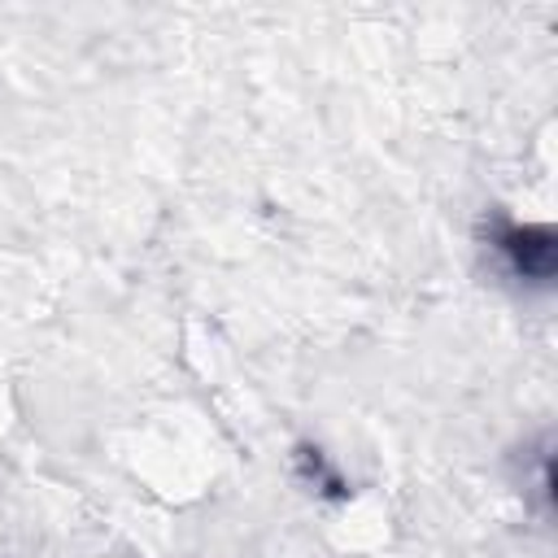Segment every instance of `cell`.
Wrapping results in <instances>:
<instances>
[{
    "label": "cell",
    "mask_w": 558,
    "mask_h": 558,
    "mask_svg": "<svg viewBox=\"0 0 558 558\" xmlns=\"http://www.w3.org/2000/svg\"><path fill=\"white\" fill-rule=\"evenodd\" d=\"M488 240L519 279H527V283H549L554 279V270H558V231L549 222L493 218Z\"/></svg>",
    "instance_id": "obj_1"
}]
</instances>
